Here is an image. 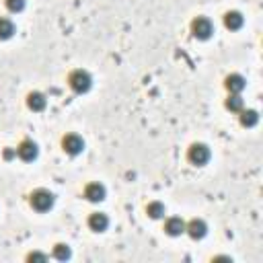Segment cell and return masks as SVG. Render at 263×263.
<instances>
[{
  "instance_id": "d6986e66",
  "label": "cell",
  "mask_w": 263,
  "mask_h": 263,
  "mask_svg": "<svg viewBox=\"0 0 263 263\" xmlns=\"http://www.w3.org/2000/svg\"><path fill=\"white\" fill-rule=\"evenodd\" d=\"M4 4H6V8L10 10V12H21L23 8H25V4H27V0H4Z\"/></svg>"
},
{
  "instance_id": "6da1fadb",
  "label": "cell",
  "mask_w": 263,
  "mask_h": 263,
  "mask_svg": "<svg viewBox=\"0 0 263 263\" xmlns=\"http://www.w3.org/2000/svg\"><path fill=\"white\" fill-rule=\"evenodd\" d=\"M68 86H70L76 95H84V92H88L90 86H92V76H90L86 70H82V68L72 70V72L68 74Z\"/></svg>"
},
{
  "instance_id": "e0dca14e",
  "label": "cell",
  "mask_w": 263,
  "mask_h": 263,
  "mask_svg": "<svg viewBox=\"0 0 263 263\" xmlns=\"http://www.w3.org/2000/svg\"><path fill=\"white\" fill-rule=\"evenodd\" d=\"M146 214H148L152 220H158V218H162V216L166 214V208H164V203H160V201H150V203L146 205Z\"/></svg>"
},
{
  "instance_id": "8fae6325",
  "label": "cell",
  "mask_w": 263,
  "mask_h": 263,
  "mask_svg": "<svg viewBox=\"0 0 263 263\" xmlns=\"http://www.w3.org/2000/svg\"><path fill=\"white\" fill-rule=\"evenodd\" d=\"M107 226H109L107 214H103V212H92V214L88 216V228H90L92 232H105Z\"/></svg>"
},
{
  "instance_id": "2e32d148",
  "label": "cell",
  "mask_w": 263,
  "mask_h": 263,
  "mask_svg": "<svg viewBox=\"0 0 263 263\" xmlns=\"http://www.w3.org/2000/svg\"><path fill=\"white\" fill-rule=\"evenodd\" d=\"M226 109L230 111V113H238L240 109H245V101H242V97L240 95H234V92H230L228 95V99H226Z\"/></svg>"
},
{
  "instance_id": "277c9868",
  "label": "cell",
  "mask_w": 263,
  "mask_h": 263,
  "mask_svg": "<svg viewBox=\"0 0 263 263\" xmlns=\"http://www.w3.org/2000/svg\"><path fill=\"white\" fill-rule=\"evenodd\" d=\"M210 156H212V152H210L208 144H203V142H195V144H191L189 150H187V158H189V162L195 164V166H203V164L210 160Z\"/></svg>"
},
{
  "instance_id": "52a82bcc",
  "label": "cell",
  "mask_w": 263,
  "mask_h": 263,
  "mask_svg": "<svg viewBox=\"0 0 263 263\" xmlns=\"http://www.w3.org/2000/svg\"><path fill=\"white\" fill-rule=\"evenodd\" d=\"M185 232H187L193 240H199V238H203V236L208 234V224H205V220H201V218H191L189 222H185Z\"/></svg>"
},
{
  "instance_id": "ac0fdd59",
  "label": "cell",
  "mask_w": 263,
  "mask_h": 263,
  "mask_svg": "<svg viewBox=\"0 0 263 263\" xmlns=\"http://www.w3.org/2000/svg\"><path fill=\"white\" fill-rule=\"evenodd\" d=\"M51 255L58 261H66V259H70V247L64 245V242H58V245H53V253Z\"/></svg>"
},
{
  "instance_id": "3957f363",
  "label": "cell",
  "mask_w": 263,
  "mask_h": 263,
  "mask_svg": "<svg viewBox=\"0 0 263 263\" xmlns=\"http://www.w3.org/2000/svg\"><path fill=\"white\" fill-rule=\"evenodd\" d=\"M191 35H193L195 39H199V41L210 39V37L214 35V25H212V21H210L208 16H195V18L191 21Z\"/></svg>"
},
{
  "instance_id": "9c48e42d",
  "label": "cell",
  "mask_w": 263,
  "mask_h": 263,
  "mask_svg": "<svg viewBox=\"0 0 263 263\" xmlns=\"http://www.w3.org/2000/svg\"><path fill=\"white\" fill-rule=\"evenodd\" d=\"M105 195H107V189H105V185L103 183H88L86 187H84V197L88 199V201H103L105 199Z\"/></svg>"
},
{
  "instance_id": "9a60e30c",
  "label": "cell",
  "mask_w": 263,
  "mask_h": 263,
  "mask_svg": "<svg viewBox=\"0 0 263 263\" xmlns=\"http://www.w3.org/2000/svg\"><path fill=\"white\" fill-rule=\"evenodd\" d=\"M16 33L14 23L8 16H0V41H8Z\"/></svg>"
},
{
  "instance_id": "ffe728a7",
  "label": "cell",
  "mask_w": 263,
  "mask_h": 263,
  "mask_svg": "<svg viewBox=\"0 0 263 263\" xmlns=\"http://www.w3.org/2000/svg\"><path fill=\"white\" fill-rule=\"evenodd\" d=\"M27 261H47V255L45 253H39V251H33V253H29L27 255Z\"/></svg>"
},
{
  "instance_id": "4fadbf2b",
  "label": "cell",
  "mask_w": 263,
  "mask_h": 263,
  "mask_svg": "<svg viewBox=\"0 0 263 263\" xmlns=\"http://www.w3.org/2000/svg\"><path fill=\"white\" fill-rule=\"evenodd\" d=\"M242 25H245V16H242V12H238V10H228V12L224 14V27H226V29H230V31H238Z\"/></svg>"
},
{
  "instance_id": "8992f818",
  "label": "cell",
  "mask_w": 263,
  "mask_h": 263,
  "mask_svg": "<svg viewBox=\"0 0 263 263\" xmlns=\"http://www.w3.org/2000/svg\"><path fill=\"white\" fill-rule=\"evenodd\" d=\"M14 150H16V156H18L21 160H25V162H31V160H35V158H37V154H39V148H37V144H35L33 140H29V138L21 140V144H18Z\"/></svg>"
},
{
  "instance_id": "5bb4252c",
  "label": "cell",
  "mask_w": 263,
  "mask_h": 263,
  "mask_svg": "<svg viewBox=\"0 0 263 263\" xmlns=\"http://www.w3.org/2000/svg\"><path fill=\"white\" fill-rule=\"evenodd\" d=\"M238 119L242 127H255L259 123V113L255 109H240L238 111Z\"/></svg>"
},
{
  "instance_id": "ba28073f",
  "label": "cell",
  "mask_w": 263,
  "mask_h": 263,
  "mask_svg": "<svg viewBox=\"0 0 263 263\" xmlns=\"http://www.w3.org/2000/svg\"><path fill=\"white\" fill-rule=\"evenodd\" d=\"M224 86H226V90L228 92H234V95H240L242 90H245V86H247V80H245V76H240V74H228L226 78H224Z\"/></svg>"
},
{
  "instance_id": "7a4b0ae2",
  "label": "cell",
  "mask_w": 263,
  "mask_h": 263,
  "mask_svg": "<svg viewBox=\"0 0 263 263\" xmlns=\"http://www.w3.org/2000/svg\"><path fill=\"white\" fill-rule=\"evenodd\" d=\"M29 203L37 212H47V210L53 208V193L47 191V189H35L29 195Z\"/></svg>"
},
{
  "instance_id": "7c38bea8",
  "label": "cell",
  "mask_w": 263,
  "mask_h": 263,
  "mask_svg": "<svg viewBox=\"0 0 263 263\" xmlns=\"http://www.w3.org/2000/svg\"><path fill=\"white\" fill-rule=\"evenodd\" d=\"M164 232H166L168 236H181V234L185 232V220L179 218V216L166 218V222H164Z\"/></svg>"
},
{
  "instance_id": "5b68a950",
  "label": "cell",
  "mask_w": 263,
  "mask_h": 263,
  "mask_svg": "<svg viewBox=\"0 0 263 263\" xmlns=\"http://www.w3.org/2000/svg\"><path fill=\"white\" fill-rule=\"evenodd\" d=\"M62 150H64L66 154H70V156H78V154L84 150V140H82L78 134L70 132V134H66V136L62 138Z\"/></svg>"
},
{
  "instance_id": "30bf717a",
  "label": "cell",
  "mask_w": 263,
  "mask_h": 263,
  "mask_svg": "<svg viewBox=\"0 0 263 263\" xmlns=\"http://www.w3.org/2000/svg\"><path fill=\"white\" fill-rule=\"evenodd\" d=\"M27 107H29L31 111H35V113L43 111V109L47 107V99H45V95L39 92V90H31V92L27 95Z\"/></svg>"
}]
</instances>
